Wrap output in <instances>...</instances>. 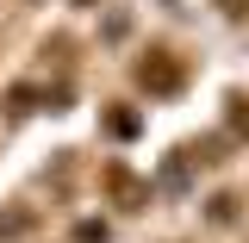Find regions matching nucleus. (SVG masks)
Segmentation results:
<instances>
[{"mask_svg": "<svg viewBox=\"0 0 249 243\" xmlns=\"http://www.w3.org/2000/svg\"><path fill=\"white\" fill-rule=\"evenodd\" d=\"M181 81H187V69L168 56V50H150V56L137 62V88H150V93H175Z\"/></svg>", "mask_w": 249, "mask_h": 243, "instance_id": "nucleus-1", "label": "nucleus"}, {"mask_svg": "<svg viewBox=\"0 0 249 243\" xmlns=\"http://www.w3.org/2000/svg\"><path fill=\"white\" fill-rule=\"evenodd\" d=\"M106 193H112V200H119L124 212H137V206H143V200H150V187L137 181V175H131V168H124V162H112V168H106Z\"/></svg>", "mask_w": 249, "mask_h": 243, "instance_id": "nucleus-2", "label": "nucleus"}, {"mask_svg": "<svg viewBox=\"0 0 249 243\" xmlns=\"http://www.w3.org/2000/svg\"><path fill=\"white\" fill-rule=\"evenodd\" d=\"M31 224H37L31 212H6V218H0V237H19V231H31Z\"/></svg>", "mask_w": 249, "mask_h": 243, "instance_id": "nucleus-3", "label": "nucleus"}, {"mask_svg": "<svg viewBox=\"0 0 249 243\" xmlns=\"http://www.w3.org/2000/svg\"><path fill=\"white\" fill-rule=\"evenodd\" d=\"M75 243H106V224H100V218H81V224H75Z\"/></svg>", "mask_w": 249, "mask_h": 243, "instance_id": "nucleus-4", "label": "nucleus"}, {"mask_svg": "<svg viewBox=\"0 0 249 243\" xmlns=\"http://www.w3.org/2000/svg\"><path fill=\"white\" fill-rule=\"evenodd\" d=\"M106 125H112V137H131V131H137V112H112Z\"/></svg>", "mask_w": 249, "mask_h": 243, "instance_id": "nucleus-5", "label": "nucleus"}, {"mask_svg": "<svg viewBox=\"0 0 249 243\" xmlns=\"http://www.w3.org/2000/svg\"><path fill=\"white\" fill-rule=\"evenodd\" d=\"M231 125H237V131H249V100H231Z\"/></svg>", "mask_w": 249, "mask_h": 243, "instance_id": "nucleus-6", "label": "nucleus"}, {"mask_svg": "<svg viewBox=\"0 0 249 243\" xmlns=\"http://www.w3.org/2000/svg\"><path fill=\"white\" fill-rule=\"evenodd\" d=\"M218 13H224V19H243V13H249V0H218Z\"/></svg>", "mask_w": 249, "mask_h": 243, "instance_id": "nucleus-7", "label": "nucleus"}]
</instances>
